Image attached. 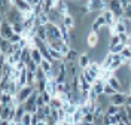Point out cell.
I'll use <instances>...</instances> for the list:
<instances>
[{
    "label": "cell",
    "mask_w": 131,
    "mask_h": 125,
    "mask_svg": "<svg viewBox=\"0 0 131 125\" xmlns=\"http://www.w3.org/2000/svg\"><path fill=\"white\" fill-rule=\"evenodd\" d=\"M46 33H48V42L63 39L61 28H60V25L55 24V22H48V24H46Z\"/></svg>",
    "instance_id": "cell-1"
},
{
    "label": "cell",
    "mask_w": 131,
    "mask_h": 125,
    "mask_svg": "<svg viewBox=\"0 0 131 125\" xmlns=\"http://www.w3.org/2000/svg\"><path fill=\"white\" fill-rule=\"evenodd\" d=\"M104 85H106V81H103L101 77H98L95 82L92 83V86H91V91H90V97L91 100H95L98 95H101L103 91H104Z\"/></svg>",
    "instance_id": "cell-2"
},
{
    "label": "cell",
    "mask_w": 131,
    "mask_h": 125,
    "mask_svg": "<svg viewBox=\"0 0 131 125\" xmlns=\"http://www.w3.org/2000/svg\"><path fill=\"white\" fill-rule=\"evenodd\" d=\"M6 19H8L10 24L23 22V19H24V14H23V12H19L15 6H12V5H10V9L6 12Z\"/></svg>",
    "instance_id": "cell-3"
},
{
    "label": "cell",
    "mask_w": 131,
    "mask_h": 125,
    "mask_svg": "<svg viewBox=\"0 0 131 125\" xmlns=\"http://www.w3.org/2000/svg\"><path fill=\"white\" fill-rule=\"evenodd\" d=\"M86 8L90 12H103L107 9V0H88Z\"/></svg>",
    "instance_id": "cell-4"
},
{
    "label": "cell",
    "mask_w": 131,
    "mask_h": 125,
    "mask_svg": "<svg viewBox=\"0 0 131 125\" xmlns=\"http://www.w3.org/2000/svg\"><path fill=\"white\" fill-rule=\"evenodd\" d=\"M34 91H36V86H34V85H25V86H23V88L18 91V94H16L18 103H24Z\"/></svg>",
    "instance_id": "cell-5"
},
{
    "label": "cell",
    "mask_w": 131,
    "mask_h": 125,
    "mask_svg": "<svg viewBox=\"0 0 131 125\" xmlns=\"http://www.w3.org/2000/svg\"><path fill=\"white\" fill-rule=\"evenodd\" d=\"M107 9L112 10L118 18L124 17V6L121 0H107Z\"/></svg>",
    "instance_id": "cell-6"
},
{
    "label": "cell",
    "mask_w": 131,
    "mask_h": 125,
    "mask_svg": "<svg viewBox=\"0 0 131 125\" xmlns=\"http://www.w3.org/2000/svg\"><path fill=\"white\" fill-rule=\"evenodd\" d=\"M14 33H15V31H14L12 24H10L5 17H2V25H0V34H2V37H3V39H9Z\"/></svg>",
    "instance_id": "cell-7"
},
{
    "label": "cell",
    "mask_w": 131,
    "mask_h": 125,
    "mask_svg": "<svg viewBox=\"0 0 131 125\" xmlns=\"http://www.w3.org/2000/svg\"><path fill=\"white\" fill-rule=\"evenodd\" d=\"M10 5L15 6L19 12L23 14H27V12H31L33 10V6L27 2V0H10Z\"/></svg>",
    "instance_id": "cell-8"
},
{
    "label": "cell",
    "mask_w": 131,
    "mask_h": 125,
    "mask_svg": "<svg viewBox=\"0 0 131 125\" xmlns=\"http://www.w3.org/2000/svg\"><path fill=\"white\" fill-rule=\"evenodd\" d=\"M103 14V17H104V19H106V25L110 28V30H113V27H115V24L119 21V18L115 15L112 10H109V9H106V10H103L101 12Z\"/></svg>",
    "instance_id": "cell-9"
},
{
    "label": "cell",
    "mask_w": 131,
    "mask_h": 125,
    "mask_svg": "<svg viewBox=\"0 0 131 125\" xmlns=\"http://www.w3.org/2000/svg\"><path fill=\"white\" fill-rule=\"evenodd\" d=\"M110 103L115 106H125L127 104V94L124 91L115 92L113 95H110Z\"/></svg>",
    "instance_id": "cell-10"
},
{
    "label": "cell",
    "mask_w": 131,
    "mask_h": 125,
    "mask_svg": "<svg viewBox=\"0 0 131 125\" xmlns=\"http://www.w3.org/2000/svg\"><path fill=\"white\" fill-rule=\"evenodd\" d=\"M104 25H106V19H104L103 14H101V15H98V17L94 19V22H92V25H91V30L95 31V33H98Z\"/></svg>",
    "instance_id": "cell-11"
},
{
    "label": "cell",
    "mask_w": 131,
    "mask_h": 125,
    "mask_svg": "<svg viewBox=\"0 0 131 125\" xmlns=\"http://www.w3.org/2000/svg\"><path fill=\"white\" fill-rule=\"evenodd\" d=\"M30 52H31V60L37 64V66H40L42 64V61H43V55H42V52L40 49L37 48V46H33V48H30Z\"/></svg>",
    "instance_id": "cell-12"
},
{
    "label": "cell",
    "mask_w": 131,
    "mask_h": 125,
    "mask_svg": "<svg viewBox=\"0 0 131 125\" xmlns=\"http://www.w3.org/2000/svg\"><path fill=\"white\" fill-rule=\"evenodd\" d=\"M98 40H100V36H98V33H95V31H92V30H91L90 33H88V36H86V43H88V46L94 49V48L97 46Z\"/></svg>",
    "instance_id": "cell-13"
},
{
    "label": "cell",
    "mask_w": 131,
    "mask_h": 125,
    "mask_svg": "<svg viewBox=\"0 0 131 125\" xmlns=\"http://www.w3.org/2000/svg\"><path fill=\"white\" fill-rule=\"evenodd\" d=\"M119 122H121L119 113L118 115H104V119H103V125H118Z\"/></svg>",
    "instance_id": "cell-14"
},
{
    "label": "cell",
    "mask_w": 131,
    "mask_h": 125,
    "mask_svg": "<svg viewBox=\"0 0 131 125\" xmlns=\"http://www.w3.org/2000/svg\"><path fill=\"white\" fill-rule=\"evenodd\" d=\"M90 64H91L90 54H81V55H79V58H78V66L83 70V69H86Z\"/></svg>",
    "instance_id": "cell-15"
},
{
    "label": "cell",
    "mask_w": 131,
    "mask_h": 125,
    "mask_svg": "<svg viewBox=\"0 0 131 125\" xmlns=\"http://www.w3.org/2000/svg\"><path fill=\"white\" fill-rule=\"evenodd\" d=\"M10 110H12V104L2 106V107H0V121L9 119V116H10Z\"/></svg>",
    "instance_id": "cell-16"
},
{
    "label": "cell",
    "mask_w": 131,
    "mask_h": 125,
    "mask_svg": "<svg viewBox=\"0 0 131 125\" xmlns=\"http://www.w3.org/2000/svg\"><path fill=\"white\" fill-rule=\"evenodd\" d=\"M63 24L69 28V30H73L74 28V18L69 14V15H66L64 18H63Z\"/></svg>",
    "instance_id": "cell-17"
},
{
    "label": "cell",
    "mask_w": 131,
    "mask_h": 125,
    "mask_svg": "<svg viewBox=\"0 0 131 125\" xmlns=\"http://www.w3.org/2000/svg\"><path fill=\"white\" fill-rule=\"evenodd\" d=\"M63 106H64V101L61 100V97H60V95H54V98H52V101H51V107L61 109Z\"/></svg>",
    "instance_id": "cell-18"
},
{
    "label": "cell",
    "mask_w": 131,
    "mask_h": 125,
    "mask_svg": "<svg viewBox=\"0 0 131 125\" xmlns=\"http://www.w3.org/2000/svg\"><path fill=\"white\" fill-rule=\"evenodd\" d=\"M18 125H33V113L25 112V115L23 116L21 122H18Z\"/></svg>",
    "instance_id": "cell-19"
},
{
    "label": "cell",
    "mask_w": 131,
    "mask_h": 125,
    "mask_svg": "<svg viewBox=\"0 0 131 125\" xmlns=\"http://www.w3.org/2000/svg\"><path fill=\"white\" fill-rule=\"evenodd\" d=\"M9 85H10V77L9 76H2V92H8L9 91Z\"/></svg>",
    "instance_id": "cell-20"
},
{
    "label": "cell",
    "mask_w": 131,
    "mask_h": 125,
    "mask_svg": "<svg viewBox=\"0 0 131 125\" xmlns=\"http://www.w3.org/2000/svg\"><path fill=\"white\" fill-rule=\"evenodd\" d=\"M118 43H121V37H119V34H118V33L110 34V39H109V48L116 46Z\"/></svg>",
    "instance_id": "cell-21"
},
{
    "label": "cell",
    "mask_w": 131,
    "mask_h": 125,
    "mask_svg": "<svg viewBox=\"0 0 131 125\" xmlns=\"http://www.w3.org/2000/svg\"><path fill=\"white\" fill-rule=\"evenodd\" d=\"M125 46H127V45L121 42V43H118L116 46H112V48H109V52H112V54H121V52L124 51V48H125Z\"/></svg>",
    "instance_id": "cell-22"
},
{
    "label": "cell",
    "mask_w": 131,
    "mask_h": 125,
    "mask_svg": "<svg viewBox=\"0 0 131 125\" xmlns=\"http://www.w3.org/2000/svg\"><path fill=\"white\" fill-rule=\"evenodd\" d=\"M27 85H34L36 86V75L34 72L27 69Z\"/></svg>",
    "instance_id": "cell-23"
},
{
    "label": "cell",
    "mask_w": 131,
    "mask_h": 125,
    "mask_svg": "<svg viewBox=\"0 0 131 125\" xmlns=\"http://www.w3.org/2000/svg\"><path fill=\"white\" fill-rule=\"evenodd\" d=\"M94 121H95V113H94V112H90V113H86V115L83 116L82 124H94Z\"/></svg>",
    "instance_id": "cell-24"
},
{
    "label": "cell",
    "mask_w": 131,
    "mask_h": 125,
    "mask_svg": "<svg viewBox=\"0 0 131 125\" xmlns=\"http://www.w3.org/2000/svg\"><path fill=\"white\" fill-rule=\"evenodd\" d=\"M121 110V106H115V104H110L109 107L106 109V115H118Z\"/></svg>",
    "instance_id": "cell-25"
},
{
    "label": "cell",
    "mask_w": 131,
    "mask_h": 125,
    "mask_svg": "<svg viewBox=\"0 0 131 125\" xmlns=\"http://www.w3.org/2000/svg\"><path fill=\"white\" fill-rule=\"evenodd\" d=\"M40 94H42V97H43V100H45V104H51V101H52V98H54V95H52L49 91H46V89H45L43 92H40Z\"/></svg>",
    "instance_id": "cell-26"
},
{
    "label": "cell",
    "mask_w": 131,
    "mask_h": 125,
    "mask_svg": "<svg viewBox=\"0 0 131 125\" xmlns=\"http://www.w3.org/2000/svg\"><path fill=\"white\" fill-rule=\"evenodd\" d=\"M46 83H48V79H45V81H39V82H36V89L39 92H43L46 89Z\"/></svg>",
    "instance_id": "cell-27"
},
{
    "label": "cell",
    "mask_w": 131,
    "mask_h": 125,
    "mask_svg": "<svg viewBox=\"0 0 131 125\" xmlns=\"http://www.w3.org/2000/svg\"><path fill=\"white\" fill-rule=\"evenodd\" d=\"M12 27H14V31L18 34H24V25H23V22H15V24H12Z\"/></svg>",
    "instance_id": "cell-28"
},
{
    "label": "cell",
    "mask_w": 131,
    "mask_h": 125,
    "mask_svg": "<svg viewBox=\"0 0 131 125\" xmlns=\"http://www.w3.org/2000/svg\"><path fill=\"white\" fill-rule=\"evenodd\" d=\"M115 88L110 85V83H107L106 82V85H104V91H103V94H106V95H113L115 94Z\"/></svg>",
    "instance_id": "cell-29"
},
{
    "label": "cell",
    "mask_w": 131,
    "mask_h": 125,
    "mask_svg": "<svg viewBox=\"0 0 131 125\" xmlns=\"http://www.w3.org/2000/svg\"><path fill=\"white\" fill-rule=\"evenodd\" d=\"M124 17L131 21V3H130V5H127V6L124 8Z\"/></svg>",
    "instance_id": "cell-30"
},
{
    "label": "cell",
    "mask_w": 131,
    "mask_h": 125,
    "mask_svg": "<svg viewBox=\"0 0 131 125\" xmlns=\"http://www.w3.org/2000/svg\"><path fill=\"white\" fill-rule=\"evenodd\" d=\"M36 104H37V107H42V106H45V100H43L42 94H39V95H37V100H36Z\"/></svg>",
    "instance_id": "cell-31"
},
{
    "label": "cell",
    "mask_w": 131,
    "mask_h": 125,
    "mask_svg": "<svg viewBox=\"0 0 131 125\" xmlns=\"http://www.w3.org/2000/svg\"><path fill=\"white\" fill-rule=\"evenodd\" d=\"M12 122V121H9V119H3V121H0V125H9Z\"/></svg>",
    "instance_id": "cell-32"
},
{
    "label": "cell",
    "mask_w": 131,
    "mask_h": 125,
    "mask_svg": "<svg viewBox=\"0 0 131 125\" xmlns=\"http://www.w3.org/2000/svg\"><path fill=\"white\" fill-rule=\"evenodd\" d=\"M121 3H122V6L125 8L127 5H130V3H131V0H121Z\"/></svg>",
    "instance_id": "cell-33"
},
{
    "label": "cell",
    "mask_w": 131,
    "mask_h": 125,
    "mask_svg": "<svg viewBox=\"0 0 131 125\" xmlns=\"http://www.w3.org/2000/svg\"><path fill=\"white\" fill-rule=\"evenodd\" d=\"M127 46H130V48H131V33L128 34V42H127Z\"/></svg>",
    "instance_id": "cell-34"
},
{
    "label": "cell",
    "mask_w": 131,
    "mask_h": 125,
    "mask_svg": "<svg viewBox=\"0 0 131 125\" xmlns=\"http://www.w3.org/2000/svg\"><path fill=\"white\" fill-rule=\"evenodd\" d=\"M36 125H48V122H46V121H39Z\"/></svg>",
    "instance_id": "cell-35"
},
{
    "label": "cell",
    "mask_w": 131,
    "mask_h": 125,
    "mask_svg": "<svg viewBox=\"0 0 131 125\" xmlns=\"http://www.w3.org/2000/svg\"><path fill=\"white\" fill-rule=\"evenodd\" d=\"M79 125H95V124H79Z\"/></svg>",
    "instance_id": "cell-36"
},
{
    "label": "cell",
    "mask_w": 131,
    "mask_h": 125,
    "mask_svg": "<svg viewBox=\"0 0 131 125\" xmlns=\"http://www.w3.org/2000/svg\"><path fill=\"white\" fill-rule=\"evenodd\" d=\"M54 2H55V3H58V2H60V0H54Z\"/></svg>",
    "instance_id": "cell-37"
}]
</instances>
